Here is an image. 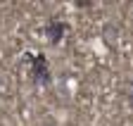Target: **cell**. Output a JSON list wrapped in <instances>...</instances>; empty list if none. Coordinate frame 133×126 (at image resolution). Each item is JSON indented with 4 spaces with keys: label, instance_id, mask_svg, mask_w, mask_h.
<instances>
[{
    "label": "cell",
    "instance_id": "cell-1",
    "mask_svg": "<svg viewBox=\"0 0 133 126\" xmlns=\"http://www.w3.org/2000/svg\"><path fill=\"white\" fill-rule=\"evenodd\" d=\"M29 67H31V78H33V83L43 86V83H48V81H50V67H48V57H45L43 52H38V55L29 57Z\"/></svg>",
    "mask_w": 133,
    "mask_h": 126
},
{
    "label": "cell",
    "instance_id": "cell-2",
    "mask_svg": "<svg viewBox=\"0 0 133 126\" xmlns=\"http://www.w3.org/2000/svg\"><path fill=\"white\" fill-rule=\"evenodd\" d=\"M64 34H66V24H64L62 19H55V17H52V19L45 24V36L50 38V43L57 45V43L64 38Z\"/></svg>",
    "mask_w": 133,
    "mask_h": 126
},
{
    "label": "cell",
    "instance_id": "cell-3",
    "mask_svg": "<svg viewBox=\"0 0 133 126\" xmlns=\"http://www.w3.org/2000/svg\"><path fill=\"white\" fill-rule=\"evenodd\" d=\"M102 36H105V41L112 45H116V38H119V29H116L114 24H105V29H102Z\"/></svg>",
    "mask_w": 133,
    "mask_h": 126
},
{
    "label": "cell",
    "instance_id": "cell-4",
    "mask_svg": "<svg viewBox=\"0 0 133 126\" xmlns=\"http://www.w3.org/2000/svg\"><path fill=\"white\" fill-rule=\"evenodd\" d=\"M45 126H55V124H45Z\"/></svg>",
    "mask_w": 133,
    "mask_h": 126
}]
</instances>
